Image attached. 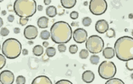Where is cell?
Instances as JSON below:
<instances>
[{"mask_svg":"<svg viewBox=\"0 0 133 84\" xmlns=\"http://www.w3.org/2000/svg\"><path fill=\"white\" fill-rule=\"evenodd\" d=\"M51 39L57 44L68 43L72 36V30L68 23L63 21L56 22L50 30Z\"/></svg>","mask_w":133,"mask_h":84,"instance_id":"cell-1","label":"cell"},{"mask_svg":"<svg viewBox=\"0 0 133 84\" xmlns=\"http://www.w3.org/2000/svg\"><path fill=\"white\" fill-rule=\"evenodd\" d=\"M116 56L119 60L127 61L133 59V38L124 36L119 38L114 45Z\"/></svg>","mask_w":133,"mask_h":84,"instance_id":"cell-2","label":"cell"},{"mask_svg":"<svg viewBox=\"0 0 133 84\" xmlns=\"http://www.w3.org/2000/svg\"><path fill=\"white\" fill-rule=\"evenodd\" d=\"M36 7L35 0H16L14 9L15 13L19 17L28 18L36 13Z\"/></svg>","mask_w":133,"mask_h":84,"instance_id":"cell-3","label":"cell"},{"mask_svg":"<svg viewBox=\"0 0 133 84\" xmlns=\"http://www.w3.org/2000/svg\"><path fill=\"white\" fill-rule=\"evenodd\" d=\"M21 50L22 45L21 43L14 38L6 40L2 45V53L8 59L16 58L21 54Z\"/></svg>","mask_w":133,"mask_h":84,"instance_id":"cell-4","label":"cell"},{"mask_svg":"<svg viewBox=\"0 0 133 84\" xmlns=\"http://www.w3.org/2000/svg\"><path fill=\"white\" fill-rule=\"evenodd\" d=\"M104 46L103 39L97 35L90 36L87 40L85 46L90 53L97 54L101 52Z\"/></svg>","mask_w":133,"mask_h":84,"instance_id":"cell-5","label":"cell"},{"mask_svg":"<svg viewBox=\"0 0 133 84\" xmlns=\"http://www.w3.org/2000/svg\"><path fill=\"white\" fill-rule=\"evenodd\" d=\"M99 75L103 79H108L114 77L117 72V68L114 62L105 61L102 62L99 67Z\"/></svg>","mask_w":133,"mask_h":84,"instance_id":"cell-6","label":"cell"},{"mask_svg":"<svg viewBox=\"0 0 133 84\" xmlns=\"http://www.w3.org/2000/svg\"><path fill=\"white\" fill-rule=\"evenodd\" d=\"M108 4L105 0H91L89 9L91 13L96 16L103 14L107 9Z\"/></svg>","mask_w":133,"mask_h":84,"instance_id":"cell-7","label":"cell"},{"mask_svg":"<svg viewBox=\"0 0 133 84\" xmlns=\"http://www.w3.org/2000/svg\"><path fill=\"white\" fill-rule=\"evenodd\" d=\"M88 34L87 31L82 28H78L75 30L73 33L74 40L77 43L82 44L87 40Z\"/></svg>","mask_w":133,"mask_h":84,"instance_id":"cell-8","label":"cell"},{"mask_svg":"<svg viewBox=\"0 0 133 84\" xmlns=\"http://www.w3.org/2000/svg\"><path fill=\"white\" fill-rule=\"evenodd\" d=\"M15 80L14 74L11 71L5 70L2 72L0 75V81L2 84H12Z\"/></svg>","mask_w":133,"mask_h":84,"instance_id":"cell-9","label":"cell"},{"mask_svg":"<svg viewBox=\"0 0 133 84\" xmlns=\"http://www.w3.org/2000/svg\"><path fill=\"white\" fill-rule=\"evenodd\" d=\"M38 31L37 27L32 25H29L26 27L24 30L25 37L29 40L36 39L37 36Z\"/></svg>","mask_w":133,"mask_h":84,"instance_id":"cell-10","label":"cell"},{"mask_svg":"<svg viewBox=\"0 0 133 84\" xmlns=\"http://www.w3.org/2000/svg\"><path fill=\"white\" fill-rule=\"evenodd\" d=\"M109 25L107 21L104 19L100 20L96 22L95 29L98 32L102 34L106 32L109 29Z\"/></svg>","mask_w":133,"mask_h":84,"instance_id":"cell-11","label":"cell"},{"mask_svg":"<svg viewBox=\"0 0 133 84\" xmlns=\"http://www.w3.org/2000/svg\"><path fill=\"white\" fill-rule=\"evenodd\" d=\"M82 80L87 83H90L94 81L95 79V74L91 71H87L82 74Z\"/></svg>","mask_w":133,"mask_h":84,"instance_id":"cell-12","label":"cell"},{"mask_svg":"<svg viewBox=\"0 0 133 84\" xmlns=\"http://www.w3.org/2000/svg\"><path fill=\"white\" fill-rule=\"evenodd\" d=\"M32 84H52L51 80L45 76H39L34 79Z\"/></svg>","mask_w":133,"mask_h":84,"instance_id":"cell-13","label":"cell"},{"mask_svg":"<svg viewBox=\"0 0 133 84\" xmlns=\"http://www.w3.org/2000/svg\"><path fill=\"white\" fill-rule=\"evenodd\" d=\"M103 55L105 59H110L115 55V53L114 48L111 47H107L103 51Z\"/></svg>","mask_w":133,"mask_h":84,"instance_id":"cell-14","label":"cell"},{"mask_svg":"<svg viewBox=\"0 0 133 84\" xmlns=\"http://www.w3.org/2000/svg\"><path fill=\"white\" fill-rule=\"evenodd\" d=\"M49 19L45 16L41 17L38 19L37 25L39 28L45 29L48 26Z\"/></svg>","mask_w":133,"mask_h":84,"instance_id":"cell-15","label":"cell"},{"mask_svg":"<svg viewBox=\"0 0 133 84\" xmlns=\"http://www.w3.org/2000/svg\"><path fill=\"white\" fill-rule=\"evenodd\" d=\"M61 4L64 8L70 9L75 5L76 0H61Z\"/></svg>","mask_w":133,"mask_h":84,"instance_id":"cell-16","label":"cell"},{"mask_svg":"<svg viewBox=\"0 0 133 84\" xmlns=\"http://www.w3.org/2000/svg\"><path fill=\"white\" fill-rule=\"evenodd\" d=\"M46 13L49 17H54L57 14V9L54 6H50L47 8L46 10Z\"/></svg>","mask_w":133,"mask_h":84,"instance_id":"cell-17","label":"cell"},{"mask_svg":"<svg viewBox=\"0 0 133 84\" xmlns=\"http://www.w3.org/2000/svg\"><path fill=\"white\" fill-rule=\"evenodd\" d=\"M44 48L41 45H36L33 48V53L34 54L37 56L42 55L44 52Z\"/></svg>","mask_w":133,"mask_h":84,"instance_id":"cell-18","label":"cell"},{"mask_svg":"<svg viewBox=\"0 0 133 84\" xmlns=\"http://www.w3.org/2000/svg\"><path fill=\"white\" fill-rule=\"evenodd\" d=\"M46 53L49 57H52L56 55V50L53 47H49L46 50Z\"/></svg>","mask_w":133,"mask_h":84,"instance_id":"cell-19","label":"cell"},{"mask_svg":"<svg viewBox=\"0 0 133 84\" xmlns=\"http://www.w3.org/2000/svg\"><path fill=\"white\" fill-rule=\"evenodd\" d=\"M50 36V33L47 30H44L41 32L40 37L43 40H47L49 39Z\"/></svg>","mask_w":133,"mask_h":84,"instance_id":"cell-20","label":"cell"},{"mask_svg":"<svg viewBox=\"0 0 133 84\" xmlns=\"http://www.w3.org/2000/svg\"><path fill=\"white\" fill-rule=\"evenodd\" d=\"M106 84H124V82L121 79L117 78H114L110 79L105 82Z\"/></svg>","mask_w":133,"mask_h":84,"instance_id":"cell-21","label":"cell"},{"mask_svg":"<svg viewBox=\"0 0 133 84\" xmlns=\"http://www.w3.org/2000/svg\"><path fill=\"white\" fill-rule=\"evenodd\" d=\"M90 60L91 64L94 65H97L100 61V57L97 55H93L90 57Z\"/></svg>","mask_w":133,"mask_h":84,"instance_id":"cell-22","label":"cell"},{"mask_svg":"<svg viewBox=\"0 0 133 84\" xmlns=\"http://www.w3.org/2000/svg\"><path fill=\"white\" fill-rule=\"evenodd\" d=\"M89 55V52L86 50L82 49L79 53V57L82 59H87Z\"/></svg>","mask_w":133,"mask_h":84,"instance_id":"cell-23","label":"cell"},{"mask_svg":"<svg viewBox=\"0 0 133 84\" xmlns=\"http://www.w3.org/2000/svg\"><path fill=\"white\" fill-rule=\"evenodd\" d=\"M92 22V20L91 18L88 17L84 18L82 19V24L85 27H88L91 25Z\"/></svg>","mask_w":133,"mask_h":84,"instance_id":"cell-24","label":"cell"},{"mask_svg":"<svg viewBox=\"0 0 133 84\" xmlns=\"http://www.w3.org/2000/svg\"><path fill=\"white\" fill-rule=\"evenodd\" d=\"M106 36L107 37L109 38L115 37L116 36L115 31L112 28L110 29L107 31Z\"/></svg>","mask_w":133,"mask_h":84,"instance_id":"cell-25","label":"cell"},{"mask_svg":"<svg viewBox=\"0 0 133 84\" xmlns=\"http://www.w3.org/2000/svg\"><path fill=\"white\" fill-rule=\"evenodd\" d=\"M25 78L22 75L18 76L17 78L16 82L17 84H24L25 83Z\"/></svg>","mask_w":133,"mask_h":84,"instance_id":"cell-26","label":"cell"},{"mask_svg":"<svg viewBox=\"0 0 133 84\" xmlns=\"http://www.w3.org/2000/svg\"><path fill=\"white\" fill-rule=\"evenodd\" d=\"M78 50V47L76 45H70L69 48L70 53L72 54H75L77 52Z\"/></svg>","mask_w":133,"mask_h":84,"instance_id":"cell-27","label":"cell"},{"mask_svg":"<svg viewBox=\"0 0 133 84\" xmlns=\"http://www.w3.org/2000/svg\"><path fill=\"white\" fill-rule=\"evenodd\" d=\"M6 59L5 57L2 54L0 55V68L1 69L5 66L6 64Z\"/></svg>","mask_w":133,"mask_h":84,"instance_id":"cell-28","label":"cell"},{"mask_svg":"<svg viewBox=\"0 0 133 84\" xmlns=\"http://www.w3.org/2000/svg\"><path fill=\"white\" fill-rule=\"evenodd\" d=\"M127 68L130 71H133V59L127 61L126 64Z\"/></svg>","mask_w":133,"mask_h":84,"instance_id":"cell-29","label":"cell"},{"mask_svg":"<svg viewBox=\"0 0 133 84\" xmlns=\"http://www.w3.org/2000/svg\"><path fill=\"white\" fill-rule=\"evenodd\" d=\"M10 31L8 29L5 27H2L1 30V34L3 36H6L8 35Z\"/></svg>","mask_w":133,"mask_h":84,"instance_id":"cell-30","label":"cell"},{"mask_svg":"<svg viewBox=\"0 0 133 84\" xmlns=\"http://www.w3.org/2000/svg\"><path fill=\"white\" fill-rule=\"evenodd\" d=\"M58 49L60 53L64 52L66 50V47L64 44H60L58 45Z\"/></svg>","mask_w":133,"mask_h":84,"instance_id":"cell-31","label":"cell"},{"mask_svg":"<svg viewBox=\"0 0 133 84\" xmlns=\"http://www.w3.org/2000/svg\"><path fill=\"white\" fill-rule=\"evenodd\" d=\"M29 20L28 18H21L19 19V24L22 26L25 25L27 24Z\"/></svg>","mask_w":133,"mask_h":84,"instance_id":"cell-32","label":"cell"},{"mask_svg":"<svg viewBox=\"0 0 133 84\" xmlns=\"http://www.w3.org/2000/svg\"><path fill=\"white\" fill-rule=\"evenodd\" d=\"M70 18L73 19H77L79 17V13L77 12L73 11L70 14Z\"/></svg>","mask_w":133,"mask_h":84,"instance_id":"cell-33","label":"cell"},{"mask_svg":"<svg viewBox=\"0 0 133 84\" xmlns=\"http://www.w3.org/2000/svg\"><path fill=\"white\" fill-rule=\"evenodd\" d=\"M56 84H72V83L70 81L67 80H61L58 81L56 83Z\"/></svg>","mask_w":133,"mask_h":84,"instance_id":"cell-34","label":"cell"},{"mask_svg":"<svg viewBox=\"0 0 133 84\" xmlns=\"http://www.w3.org/2000/svg\"><path fill=\"white\" fill-rule=\"evenodd\" d=\"M15 19V17L13 15H9V16L8 17L7 20L8 21L10 22H13Z\"/></svg>","mask_w":133,"mask_h":84,"instance_id":"cell-35","label":"cell"},{"mask_svg":"<svg viewBox=\"0 0 133 84\" xmlns=\"http://www.w3.org/2000/svg\"><path fill=\"white\" fill-rule=\"evenodd\" d=\"M21 30L19 27H15L14 29V32L16 34H18L20 33Z\"/></svg>","mask_w":133,"mask_h":84,"instance_id":"cell-36","label":"cell"},{"mask_svg":"<svg viewBox=\"0 0 133 84\" xmlns=\"http://www.w3.org/2000/svg\"><path fill=\"white\" fill-rule=\"evenodd\" d=\"M28 54V51L26 49L24 48L22 50V54L24 55H26Z\"/></svg>","mask_w":133,"mask_h":84,"instance_id":"cell-37","label":"cell"},{"mask_svg":"<svg viewBox=\"0 0 133 84\" xmlns=\"http://www.w3.org/2000/svg\"><path fill=\"white\" fill-rule=\"evenodd\" d=\"M44 2L45 5H48L51 3V0H44Z\"/></svg>","mask_w":133,"mask_h":84,"instance_id":"cell-38","label":"cell"},{"mask_svg":"<svg viewBox=\"0 0 133 84\" xmlns=\"http://www.w3.org/2000/svg\"><path fill=\"white\" fill-rule=\"evenodd\" d=\"M42 45L45 48H47V47H48L49 44L47 41H44V42L43 43Z\"/></svg>","mask_w":133,"mask_h":84,"instance_id":"cell-39","label":"cell"},{"mask_svg":"<svg viewBox=\"0 0 133 84\" xmlns=\"http://www.w3.org/2000/svg\"><path fill=\"white\" fill-rule=\"evenodd\" d=\"M43 7L42 5H38L37 7V10L39 11H42L43 10Z\"/></svg>","mask_w":133,"mask_h":84,"instance_id":"cell-40","label":"cell"},{"mask_svg":"<svg viewBox=\"0 0 133 84\" xmlns=\"http://www.w3.org/2000/svg\"><path fill=\"white\" fill-rule=\"evenodd\" d=\"M6 11L5 10L2 11V12H1V14H2L3 16H5V15L6 14Z\"/></svg>","mask_w":133,"mask_h":84,"instance_id":"cell-41","label":"cell"},{"mask_svg":"<svg viewBox=\"0 0 133 84\" xmlns=\"http://www.w3.org/2000/svg\"><path fill=\"white\" fill-rule=\"evenodd\" d=\"M3 25V21L2 18H1V25H0L1 27H2Z\"/></svg>","mask_w":133,"mask_h":84,"instance_id":"cell-42","label":"cell"},{"mask_svg":"<svg viewBox=\"0 0 133 84\" xmlns=\"http://www.w3.org/2000/svg\"><path fill=\"white\" fill-rule=\"evenodd\" d=\"M4 0H0V1H1V2H2Z\"/></svg>","mask_w":133,"mask_h":84,"instance_id":"cell-43","label":"cell"},{"mask_svg":"<svg viewBox=\"0 0 133 84\" xmlns=\"http://www.w3.org/2000/svg\"><path fill=\"white\" fill-rule=\"evenodd\" d=\"M132 36H133V30H132Z\"/></svg>","mask_w":133,"mask_h":84,"instance_id":"cell-44","label":"cell"}]
</instances>
